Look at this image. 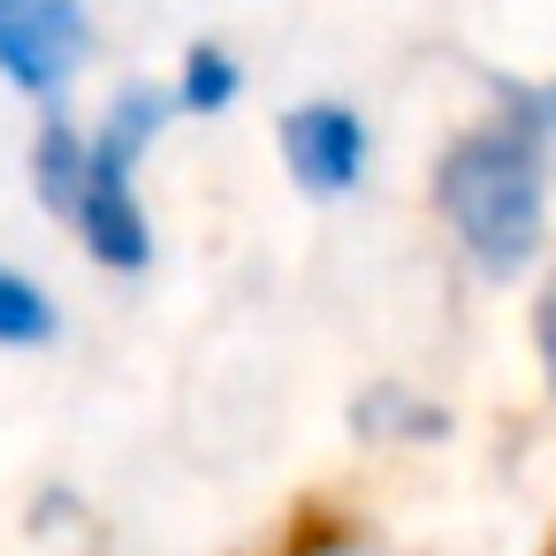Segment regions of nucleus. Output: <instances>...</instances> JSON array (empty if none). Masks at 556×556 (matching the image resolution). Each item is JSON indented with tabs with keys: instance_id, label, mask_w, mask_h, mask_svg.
<instances>
[{
	"instance_id": "obj_7",
	"label": "nucleus",
	"mask_w": 556,
	"mask_h": 556,
	"mask_svg": "<svg viewBox=\"0 0 556 556\" xmlns=\"http://www.w3.org/2000/svg\"><path fill=\"white\" fill-rule=\"evenodd\" d=\"M237 92H244V70H237V54H222V47H191L176 100H184L191 115H222V108H229Z\"/></svg>"
},
{
	"instance_id": "obj_10",
	"label": "nucleus",
	"mask_w": 556,
	"mask_h": 556,
	"mask_svg": "<svg viewBox=\"0 0 556 556\" xmlns=\"http://www.w3.org/2000/svg\"><path fill=\"white\" fill-rule=\"evenodd\" d=\"M305 556H358V548H305Z\"/></svg>"
},
{
	"instance_id": "obj_4",
	"label": "nucleus",
	"mask_w": 556,
	"mask_h": 556,
	"mask_svg": "<svg viewBox=\"0 0 556 556\" xmlns=\"http://www.w3.org/2000/svg\"><path fill=\"white\" fill-rule=\"evenodd\" d=\"M282 161L305 191L336 199L366 176V123L336 100H313V108H290L282 115Z\"/></svg>"
},
{
	"instance_id": "obj_2",
	"label": "nucleus",
	"mask_w": 556,
	"mask_h": 556,
	"mask_svg": "<svg viewBox=\"0 0 556 556\" xmlns=\"http://www.w3.org/2000/svg\"><path fill=\"white\" fill-rule=\"evenodd\" d=\"M176 108H184V100H168V92H153V85H130V92L108 108L100 138H92V176H85L77 229H85L92 260H108V267H146V260H153V229H146V214H138L130 176H138V153L161 138V123H168Z\"/></svg>"
},
{
	"instance_id": "obj_6",
	"label": "nucleus",
	"mask_w": 556,
	"mask_h": 556,
	"mask_svg": "<svg viewBox=\"0 0 556 556\" xmlns=\"http://www.w3.org/2000/svg\"><path fill=\"white\" fill-rule=\"evenodd\" d=\"M62 320H54V298L31 282V275H16V267H0V343L9 351H31V343H47Z\"/></svg>"
},
{
	"instance_id": "obj_1",
	"label": "nucleus",
	"mask_w": 556,
	"mask_h": 556,
	"mask_svg": "<svg viewBox=\"0 0 556 556\" xmlns=\"http://www.w3.org/2000/svg\"><path fill=\"white\" fill-rule=\"evenodd\" d=\"M434 206L488 275H518L541 252V222H548L541 138L518 123H488V130L457 138L434 168Z\"/></svg>"
},
{
	"instance_id": "obj_3",
	"label": "nucleus",
	"mask_w": 556,
	"mask_h": 556,
	"mask_svg": "<svg viewBox=\"0 0 556 556\" xmlns=\"http://www.w3.org/2000/svg\"><path fill=\"white\" fill-rule=\"evenodd\" d=\"M92 54L85 0H0V77L16 92L54 100Z\"/></svg>"
},
{
	"instance_id": "obj_8",
	"label": "nucleus",
	"mask_w": 556,
	"mask_h": 556,
	"mask_svg": "<svg viewBox=\"0 0 556 556\" xmlns=\"http://www.w3.org/2000/svg\"><path fill=\"white\" fill-rule=\"evenodd\" d=\"M358 427H404V434H434L442 419H434V412H412V404H396V396L381 389V396H374V404L358 412Z\"/></svg>"
},
{
	"instance_id": "obj_9",
	"label": "nucleus",
	"mask_w": 556,
	"mask_h": 556,
	"mask_svg": "<svg viewBox=\"0 0 556 556\" xmlns=\"http://www.w3.org/2000/svg\"><path fill=\"white\" fill-rule=\"evenodd\" d=\"M541 366H548V381H556V282H548V298H541Z\"/></svg>"
},
{
	"instance_id": "obj_5",
	"label": "nucleus",
	"mask_w": 556,
	"mask_h": 556,
	"mask_svg": "<svg viewBox=\"0 0 556 556\" xmlns=\"http://www.w3.org/2000/svg\"><path fill=\"white\" fill-rule=\"evenodd\" d=\"M85 176H92V146H85L62 115H47L39 146H31V184H39V206L77 222V206H85Z\"/></svg>"
}]
</instances>
